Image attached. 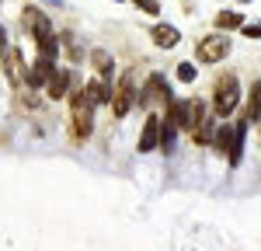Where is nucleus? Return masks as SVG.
I'll list each match as a JSON object with an SVG mask.
<instances>
[{"label": "nucleus", "instance_id": "9d476101", "mask_svg": "<svg viewBox=\"0 0 261 251\" xmlns=\"http://www.w3.org/2000/svg\"><path fill=\"white\" fill-rule=\"evenodd\" d=\"M84 94H87V102H91V105H105V102H112L115 87L105 81V77H94V81L84 84Z\"/></svg>", "mask_w": 261, "mask_h": 251}, {"label": "nucleus", "instance_id": "f3484780", "mask_svg": "<svg viewBox=\"0 0 261 251\" xmlns=\"http://www.w3.org/2000/svg\"><path fill=\"white\" fill-rule=\"evenodd\" d=\"M161 119H164V115H161ZM174 136H178V126L164 119V122H161V150H164V154L174 150Z\"/></svg>", "mask_w": 261, "mask_h": 251}, {"label": "nucleus", "instance_id": "2eb2a0df", "mask_svg": "<svg viewBox=\"0 0 261 251\" xmlns=\"http://www.w3.org/2000/svg\"><path fill=\"white\" fill-rule=\"evenodd\" d=\"M91 66L98 70V77H105V81L115 73V60H112L105 49H91Z\"/></svg>", "mask_w": 261, "mask_h": 251}, {"label": "nucleus", "instance_id": "7ed1b4c3", "mask_svg": "<svg viewBox=\"0 0 261 251\" xmlns=\"http://www.w3.org/2000/svg\"><path fill=\"white\" fill-rule=\"evenodd\" d=\"M133 105H136V84H133V73H122L119 84H115V94H112V112H115V119L129 115Z\"/></svg>", "mask_w": 261, "mask_h": 251}, {"label": "nucleus", "instance_id": "f03ea898", "mask_svg": "<svg viewBox=\"0 0 261 251\" xmlns=\"http://www.w3.org/2000/svg\"><path fill=\"white\" fill-rule=\"evenodd\" d=\"M209 105H213V115H220V119L233 115V108L241 105V81L233 73H223L213 87V102Z\"/></svg>", "mask_w": 261, "mask_h": 251}, {"label": "nucleus", "instance_id": "20e7f679", "mask_svg": "<svg viewBox=\"0 0 261 251\" xmlns=\"http://www.w3.org/2000/svg\"><path fill=\"white\" fill-rule=\"evenodd\" d=\"M230 49H233V42L226 39V35H205V39H199V60L220 63L223 56H230Z\"/></svg>", "mask_w": 261, "mask_h": 251}, {"label": "nucleus", "instance_id": "9b49d317", "mask_svg": "<svg viewBox=\"0 0 261 251\" xmlns=\"http://www.w3.org/2000/svg\"><path fill=\"white\" fill-rule=\"evenodd\" d=\"M150 35H153V42H157L161 49H174V45L181 42V32L174 28V24H167V21L153 24V32H150Z\"/></svg>", "mask_w": 261, "mask_h": 251}, {"label": "nucleus", "instance_id": "4468645a", "mask_svg": "<svg viewBox=\"0 0 261 251\" xmlns=\"http://www.w3.org/2000/svg\"><path fill=\"white\" fill-rule=\"evenodd\" d=\"M244 122H261V81L251 84V94H247V112H244Z\"/></svg>", "mask_w": 261, "mask_h": 251}, {"label": "nucleus", "instance_id": "5701e85b", "mask_svg": "<svg viewBox=\"0 0 261 251\" xmlns=\"http://www.w3.org/2000/svg\"><path fill=\"white\" fill-rule=\"evenodd\" d=\"M244 4H247V0H244Z\"/></svg>", "mask_w": 261, "mask_h": 251}, {"label": "nucleus", "instance_id": "6e6552de", "mask_svg": "<svg viewBox=\"0 0 261 251\" xmlns=\"http://www.w3.org/2000/svg\"><path fill=\"white\" fill-rule=\"evenodd\" d=\"M53 73H56V63H53V60H42V56H39V60L28 66V77H24V84H28V87H45Z\"/></svg>", "mask_w": 261, "mask_h": 251}, {"label": "nucleus", "instance_id": "dca6fc26", "mask_svg": "<svg viewBox=\"0 0 261 251\" xmlns=\"http://www.w3.org/2000/svg\"><path fill=\"white\" fill-rule=\"evenodd\" d=\"M230 28H244L241 11H220L216 14V32H230Z\"/></svg>", "mask_w": 261, "mask_h": 251}, {"label": "nucleus", "instance_id": "f257e3e1", "mask_svg": "<svg viewBox=\"0 0 261 251\" xmlns=\"http://www.w3.org/2000/svg\"><path fill=\"white\" fill-rule=\"evenodd\" d=\"M91 129H94V105L87 102L84 87H73L70 91V136L84 143L91 136Z\"/></svg>", "mask_w": 261, "mask_h": 251}, {"label": "nucleus", "instance_id": "a211bd4d", "mask_svg": "<svg viewBox=\"0 0 261 251\" xmlns=\"http://www.w3.org/2000/svg\"><path fill=\"white\" fill-rule=\"evenodd\" d=\"M60 45H63V49H66V56H70V60H73V63L81 60V42L73 39V35H63V39H60Z\"/></svg>", "mask_w": 261, "mask_h": 251}, {"label": "nucleus", "instance_id": "39448f33", "mask_svg": "<svg viewBox=\"0 0 261 251\" xmlns=\"http://www.w3.org/2000/svg\"><path fill=\"white\" fill-rule=\"evenodd\" d=\"M164 119L167 122H174L178 129H185V133H192V102H185V98H171L167 102V108H164Z\"/></svg>", "mask_w": 261, "mask_h": 251}, {"label": "nucleus", "instance_id": "0eeeda50", "mask_svg": "<svg viewBox=\"0 0 261 251\" xmlns=\"http://www.w3.org/2000/svg\"><path fill=\"white\" fill-rule=\"evenodd\" d=\"M70 84H73V73H70L66 66H56V73L49 77V84H45V94H49V102L70 98Z\"/></svg>", "mask_w": 261, "mask_h": 251}, {"label": "nucleus", "instance_id": "1a4fd4ad", "mask_svg": "<svg viewBox=\"0 0 261 251\" xmlns=\"http://www.w3.org/2000/svg\"><path fill=\"white\" fill-rule=\"evenodd\" d=\"M21 21H24V28L32 32V39L53 28V24H49V14H45L42 7H35V4H28V7H24V14H21Z\"/></svg>", "mask_w": 261, "mask_h": 251}, {"label": "nucleus", "instance_id": "412c9836", "mask_svg": "<svg viewBox=\"0 0 261 251\" xmlns=\"http://www.w3.org/2000/svg\"><path fill=\"white\" fill-rule=\"evenodd\" d=\"M241 32H244V39H261V21H251V24H244Z\"/></svg>", "mask_w": 261, "mask_h": 251}, {"label": "nucleus", "instance_id": "4be33fe9", "mask_svg": "<svg viewBox=\"0 0 261 251\" xmlns=\"http://www.w3.org/2000/svg\"><path fill=\"white\" fill-rule=\"evenodd\" d=\"M7 49H11V45H7V32H4V24H0V60L7 56Z\"/></svg>", "mask_w": 261, "mask_h": 251}, {"label": "nucleus", "instance_id": "6ab92c4d", "mask_svg": "<svg viewBox=\"0 0 261 251\" xmlns=\"http://www.w3.org/2000/svg\"><path fill=\"white\" fill-rule=\"evenodd\" d=\"M178 77H181V81H188V84H192L195 77H199V70H195V63H188V60H185V63H178Z\"/></svg>", "mask_w": 261, "mask_h": 251}, {"label": "nucleus", "instance_id": "aec40b11", "mask_svg": "<svg viewBox=\"0 0 261 251\" xmlns=\"http://www.w3.org/2000/svg\"><path fill=\"white\" fill-rule=\"evenodd\" d=\"M133 4H136L140 11H146V14H161V4H157V0H133Z\"/></svg>", "mask_w": 261, "mask_h": 251}, {"label": "nucleus", "instance_id": "423d86ee", "mask_svg": "<svg viewBox=\"0 0 261 251\" xmlns=\"http://www.w3.org/2000/svg\"><path fill=\"white\" fill-rule=\"evenodd\" d=\"M161 115L157 112H150L146 115V122H143V133H140V154H153V150H161Z\"/></svg>", "mask_w": 261, "mask_h": 251}, {"label": "nucleus", "instance_id": "f8f14e48", "mask_svg": "<svg viewBox=\"0 0 261 251\" xmlns=\"http://www.w3.org/2000/svg\"><path fill=\"white\" fill-rule=\"evenodd\" d=\"M35 45H39V56L42 60H53L56 63V56H60V35L49 28V32H42V35H35Z\"/></svg>", "mask_w": 261, "mask_h": 251}, {"label": "nucleus", "instance_id": "ddd939ff", "mask_svg": "<svg viewBox=\"0 0 261 251\" xmlns=\"http://www.w3.org/2000/svg\"><path fill=\"white\" fill-rule=\"evenodd\" d=\"M4 63H7V77H11L14 84H18L21 77H28V66H24V56H21V49H18V45H11V49H7Z\"/></svg>", "mask_w": 261, "mask_h": 251}]
</instances>
